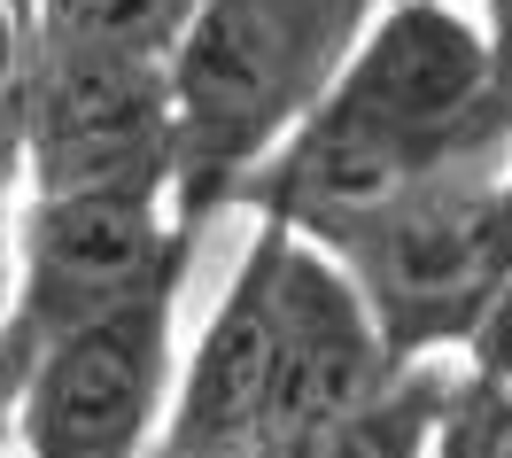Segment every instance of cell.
<instances>
[{
    "instance_id": "cell-1",
    "label": "cell",
    "mask_w": 512,
    "mask_h": 458,
    "mask_svg": "<svg viewBox=\"0 0 512 458\" xmlns=\"http://www.w3.org/2000/svg\"><path fill=\"white\" fill-rule=\"evenodd\" d=\"M365 0H202L171 55L179 171L218 187L272 156L342 78Z\"/></svg>"
},
{
    "instance_id": "cell-2",
    "label": "cell",
    "mask_w": 512,
    "mask_h": 458,
    "mask_svg": "<svg viewBox=\"0 0 512 458\" xmlns=\"http://www.w3.org/2000/svg\"><path fill=\"white\" fill-rule=\"evenodd\" d=\"M326 257L350 272V288L365 295L404 365L450 342L466 350L489 295L512 280V171L466 164L450 179H427Z\"/></svg>"
},
{
    "instance_id": "cell-3",
    "label": "cell",
    "mask_w": 512,
    "mask_h": 458,
    "mask_svg": "<svg viewBox=\"0 0 512 458\" xmlns=\"http://www.w3.org/2000/svg\"><path fill=\"white\" fill-rule=\"evenodd\" d=\"M16 156L32 195H163L179 171L171 63L32 39L16 86Z\"/></svg>"
},
{
    "instance_id": "cell-4",
    "label": "cell",
    "mask_w": 512,
    "mask_h": 458,
    "mask_svg": "<svg viewBox=\"0 0 512 458\" xmlns=\"http://www.w3.org/2000/svg\"><path fill=\"white\" fill-rule=\"evenodd\" d=\"M319 109L427 148L435 164H497V148L512 140L489 32L466 24L450 0H396L388 16H373Z\"/></svg>"
},
{
    "instance_id": "cell-5",
    "label": "cell",
    "mask_w": 512,
    "mask_h": 458,
    "mask_svg": "<svg viewBox=\"0 0 512 458\" xmlns=\"http://www.w3.org/2000/svg\"><path fill=\"white\" fill-rule=\"evenodd\" d=\"M171 295L179 280H156L117 311L55 334L24 365L16 435L24 458H140L171 412Z\"/></svg>"
},
{
    "instance_id": "cell-6",
    "label": "cell",
    "mask_w": 512,
    "mask_h": 458,
    "mask_svg": "<svg viewBox=\"0 0 512 458\" xmlns=\"http://www.w3.org/2000/svg\"><path fill=\"white\" fill-rule=\"evenodd\" d=\"M179 226L163 195H32L16 249V303L0 319L8 358L32 365L55 334L117 311L156 280H179Z\"/></svg>"
},
{
    "instance_id": "cell-7",
    "label": "cell",
    "mask_w": 512,
    "mask_h": 458,
    "mask_svg": "<svg viewBox=\"0 0 512 458\" xmlns=\"http://www.w3.org/2000/svg\"><path fill=\"white\" fill-rule=\"evenodd\" d=\"M288 264H295V233L264 226V241L225 280L187 373L171 381L156 458H264L280 350H288Z\"/></svg>"
},
{
    "instance_id": "cell-8",
    "label": "cell",
    "mask_w": 512,
    "mask_h": 458,
    "mask_svg": "<svg viewBox=\"0 0 512 458\" xmlns=\"http://www.w3.org/2000/svg\"><path fill=\"white\" fill-rule=\"evenodd\" d=\"M450 373H427V365H404L365 412H350L342 427H326L311 443H295L288 458H435V435H443L450 412Z\"/></svg>"
},
{
    "instance_id": "cell-9",
    "label": "cell",
    "mask_w": 512,
    "mask_h": 458,
    "mask_svg": "<svg viewBox=\"0 0 512 458\" xmlns=\"http://www.w3.org/2000/svg\"><path fill=\"white\" fill-rule=\"evenodd\" d=\"M32 8L39 39L101 47V55H132V63H171L202 0H32Z\"/></svg>"
},
{
    "instance_id": "cell-10",
    "label": "cell",
    "mask_w": 512,
    "mask_h": 458,
    "mask_svg": "<svg viewBox=\"0 0 512 458\" xmlns=\"http://www.w3.org/2000/svg\"><path fill=\"white\" fill-rule=\"evenodd\" d=\"M435 458H512V389L505 381H458L435 435Z\"/></svg>"
},
{
    "instance_id": "cell-11",
    "label": "cell",
    "mask_w": 512,
    "mask_h": 458,
    "mask_svg": "<svg viewBox=\"0 0 512 458\" xmlns=\"http://www.w3.org/2000/svg\"><path fill=\"white\" fill-rule=\"evenodd\" d=\"M466 365H474V381H505V389H512V280L489 295V311L474 319V334H466Z\"/></svg>"
},
{
    "instance_id": "cell-12",
    "label": "cell",
    "mask_w": 512,
    "mask_h": 458,
    "mask_svg": "<svg viewBox=\"0 0 512 458\" xmlns=\"http://www.w3.org/2000/svg\"><path fill=\"white\" fill-rule=\"evenodd\" d=\"M16 32H24V0H0V117L16 109V86H24V63H32Z\"/></svg>"
},
{
    "instance_id": "cell-13",
    "label": "cell",
    "mask_w": 512,
    "mask_h": 458,
    "mask_svg": "<svg viewBox=\"0 0 512 458\" xmlns=\"http://www.w3.org/2000/svg\"><path fill=\"white\" fill-rule=\"evenodd\" d=\"M24 8H32V0H24Z\"/></svg>"
}]
</instances>
